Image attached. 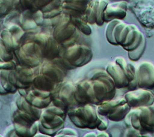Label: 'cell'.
<instances>
[{
    "label": "cell",
    "instance_id": "6da1fadb",
    "mask_svg": "<svg viewBox=\"0 0 154 137\" xmlns=\"http://www.w3.org/2000/svg\"><path fill=\"white\" fill-rule=\"evenodd\" d=\"M67 115L73 125L80 129L106 130L109 126V119L100 115L97 105H79L67 111Z\"/></svg>",
    "mask_w": 154,
    "mask_h": 137
},
{
    "label": "cell",
    "instance_id": "7a4b0ae2",
    "mask_svg": "<svg viewBox=\"0 0 154 137\" xmlns=\"http://www.w3.org/2000/svg\"><path fill=\"white\" fill-rule=\"evenodd\" d=\"M87 88L91 104L94 105L114 98L117 89L106 71H100L87 80Z\"/></svg>",
    "mask_w": 154,
    "mask_h": 137
},
{
    "label": "cell",
    "instance_id": "3957f363",
    "mask_svg": "<svg viewBox=\"0 0 154 137\" xmlns=\"http://www.w3.org/2000/svg\"><path fill=\"white\" fill-rule=\"evenodd\" d=\"M112 78L117 89L127 88L130 91L137 89L136 69L128 64L124 58L118 57L109 64L106 70Z\"/></svg>",
    "mask_w": 154,
    "mask_h": 137
},
{
    "label": "cell",
    "instance_id": "277c9868",
    "mask_svg": "<svg viewBox=\"0 0 154 137\" xmlns=\"http://www.w3.org/2000/svg\"><path fill=\"white\" fill-rule=\"evenodd\" d=\"M65 76L66 71L62 68L49 60L42 64L35 74L33 84L36 89L51 92L62 82Z\"/></svg>",
    "mask_w": 154,
    "mask_h": 137
},
{
    "label": "cell",
    "instance_id": "5b68a950",
    "mask_svg": "<svg viewBox=\"0 0 154 137\" xmlns=\"http://www.w3.org/2000/svg\"><path fill=\"white\" fill-rule=\"evenodd\" d=\"M67 111L51 103L44 109L39 122V132L54 136L64 128Z\"/></svg>",
    "mask_w": 154,
    "mask_h": 137
},
{
    "label": "cell",
    "instance_id": "8992f818",
    "mask_svg": "<svg viewBox=\"0 0 154 137\" xmlns=\"http://www.w3.org/2000/svg\"><path fill=\"white\" fill-rule=\"evenodd\" d=\"M126 126L142 133H154V103L147 106L131 108L125 119Z\"/></svg>",
    "mask_w": 154,
    "mask_h": 137
},
{
    "label": "cell",
    "instance_id": "52a82bcc",
    "mask_svg": "<svg viewBox=\"0 0 154 137\" xmlns=\"http://www.w3.org/2000/svg\"><path fill=\"white\" fill-rule=\"evenodd\" d=\"M131 109L124 97L114 98L97 105L98 113L113 122L125 120Z\"/></svg>",
    "mask_w": 154,
    "mask_h": 137
},
{
    "label": "cell",
    "instance_id": "ba28073f",
    "mask_svg": "<svg viewBox=\"0 0 154 137\" xmlns=\"http://www.w3.org/2000/svg\"><path fill=\"white\" fill-rule=\"evenodd\" d=\"M75 85L71 82H62L51 92L52 104L67 112L70 109L78 106L74 90Z\"/></svg>",
    "mask_w": 154,
    "mask_h": 137
},
{
    "label": "cell",
    "instance_id": "9c48e42d",
    "mask_svg": "<svg viewBox=\"0 0 154 137\" xmlns=\"http://www.w3.org/2000/svg\"><path fill=\"white\" fill-rule=\"evenodd\" d=\"M13 127L20 137H33L39 132V122L17 109L12 118Z\"/></svg>",
    "mask_w": 154,
    "mask_h": 137
},
{
    "label": "cell",
    "instance_id": "30bf717a",
    "mask_svg": "<svg viewBox=\"0 0 154 137\" xmlns=\"http://www.w3.org/2000/svg\"><path fill=\"white\" fill-rule=\"evenodd\" d=\"M130 9L143 27L154 29V1L134 0L131 3Z\"/></svg>",
    "mask_w": 154,
    "mask_h": 137
},
{
    "label": "cell",
    "instance_id": "8fae6325",
    "mask_svg": "<svg viewBox=\"0 0 154 137\" xmlns=\"http://www.w3.org/2000/svg\"><path fill=\"white\" fill-rule=\"evenodd\" d=\"M62 60L67 67L76 68L87 64L91 60L93 53L91 49L77 45L68 48L62 54Z\"/></svg>",
    "mask_w": 154,
    "mask_h": 137
},
{
    "label": "cell",
    "instance_id": "7c38bea8",
    "mask_svg": "<svg viewBox=\"0 0 154 137\" xmlns=\"http://www.w3.org/2000/svg\"><path fill=\"white\" fill-rule=\"evenodd\" d=\"M34 75L32 68L19 65L14 70L10 71L9 80L11 84L18 90L28 89L33 83Z\"/></svg>",
    "mask_w": 154,
    "mask_h": 137
},
{
    "label": "cell",
    "instance_id": "4fadbf2b",
    "mask_svg": "<svg viewBox=\"0 0 154 137\" xmlns=\"http://www.w3.org/2000/svg\"><path fill=\"white\" fill-rule=\"evenodd\" d=\"M20 95L22 96L26 100L33 106L44 109L52 103L51 92L40 90L38 89L31 88L18 90Z\"/></svg>",
    "mask_w": 154,
    "mask_h": 137
},
{
    "label": "cell",
    "instance_id": "5bb4252c",
    "mask_svg": "<svg viewBox=\"0 0 154 137\" xmlns=\"http://www.w3.org/2000/svg\"><path fill=\"white\" fill-rule=\"evenodd\" d=\"M124 97L131 108L147 106L154 103V94L150 90L137 88L126 92Z\"/></svg>",
    "mask_w": 154,
    "mask_h": 137
},
{
    "label": "cell",
    "instance_id": "9a60e30c",
    "mask_svg": "<svg viewBox=\"0 0 154 137\" xmlns=\"http://www.w3.org/2000/svg\"><path fill=\"white\" fill-rule=\"evenodd\" d=\"M137 88H154V65L149 61H143L136 69Z\"/></svg>",
    "mask_w": 154,
    "mask_h": 137
},
{
    "label": "cell",
    "instance_id": "2e32d148",
    "mask_svg": "<svg viewBox=\"0 0 154 137\" xmlns=\"http://www.w3.org/2000/svg\"><path fill=\"white\" fill-rule=\"evenodd\" d=\"M128 4L121 1L108 4L104 12V21L110 22L113 20L124 19L127 14Z\"/></svg>",
    "mask_w": 154,
    "mask_h": 137
},
{
    "label": "cell",
    "instance_id": "e0dca14e",
    "mask_svg": "<svg viewBox=\"0 0 154 137\" xmlns=\"http://www.w3.org/2000/svg\"><path fill=\"white\" fill-rule=\"evenodd\" d=\"M16 105L18 109L30 115L35 119L39 121L43 109L33 106L21 95H20L17 99Z\"/></svg>",
    "mask_w": 154,
    "mask_h": 137
},
{
    "label": "cell",
    "instance_id": "ac0fdd59",
    "mask_svg": "<svg viewBox=\"0 0 154 137\" xmlns=\"http://www.w3.org/2000/svg\"><path fill=\"white\" fill-rule=\"evenodd\" d=\"M10 71L0 70V94H14L17 90L9 80Z\"/></svg>",
    "mask_w": 154,
    "mask_h": 137
},
{
    "label": "cell",
    "instance_id": "d6986e66",
    "mask_svg": "<svg viewBox=\"0 0 154 137\" xmlns=\"http://www.w3.org/2000/svg\"><path fill=\"white\" fill-rule=\"evenodd\" d=\"M122 137H153L152 133H142L131 126H127L125 129Z\"/></svg>",
    "mask_w": 154,
    "mask_h": 137
},
{
    "label": "cell",
    "instance_id": "ffe728a7",
    "mask_svg": "<svg viewBox=\"0 0 154 137\" xmlns=\"http://www.w3.org/2000/svg\"><path fill=\"white\" fill-rule=\"evenodd\" d=\"M146 46V41H144L142 43V44H141L137 49H136L135 51L128 52V57H129L130 59L132 61H137L141 57V56L143 55L145 51Z\"/></svg>",
    "mask_w": 154,
    "mask_h": 137
},
{
    "label": "cell",
    "instance_id": "44dd1931",
    "mask_svg": "<svg viewBox=\"0 0 154 137\" xmlns=\"http://www.w3.org/2000/svg\"><path fill=\"white\" fill-rule=\"evenodd\" d=\"M53 137H79L76 130L71 128H63Z\"/></svg>",
    "mask_w": 154,
    "mask_h": 137
},
{
    "label": "cell",
    "instance_id": "7402d4cb",
    "mask_svg": "<svg viewBox=\"0 0 154 137\" xmlns=\"http://www.w3.org/2000/svg\"><path fill=\"white\" fill-rule=\"evenodd\" d=\"M12 58V54L7 47L0 46V62L10 61Z\"/></svg>",
    "mask_w": 154,
    "mask_h": 137
},
{
    "label": "cell",
    "instance_id": "603a6c76",
    "mask_svg": "<svg viewBox=\"0 0 154 137\" xmlns=\"http://www.w3.org/2000/svg\"><path fill=\"white\" fill-rule=\"evenodd\" d=\"M16 65L14 61H10L7 62H0V70L12 71L16 68Z\"/></svg>",
    "mask_w": 154,
    "mask_h": 137
},
{
    "label": "cell",
    "instance_id": "cb8c5ba5",
    "mask_svg": "<svg viewBox=\"0 0 154 137\" xmlns=\"http://www.w3.org/2000/svg\"><path fill=\"white\" fill-rule=\"evenodd\" d=\"M5 137H20L16 132L13 126L10 127L5 133Z\"/></svg>",
    "mask_w": 154,
    "mask_h": 137
},
{
    "label": "cell",
    "instance_id": "d4e9b609",
    "mask_svg": "<svg viewBox=\"0 0 154 137\" xmlns=\"http://www.w3.org/2000/svg\"><path fill=\"white\" fill-rule=\"evenodd\" d=\"M96 136L97 137H112V135L109 132H106V130H103V131L98 130V132L96 133Z\"/></svg>",
    "mask_w": 154,
    "mask_h": 137
},
{
    "label": "cell",
    "instance_id": "484cf974",
    "mask_svg": "<svg viewBox=\"0 0 154 137\" xmlns=\"http://www.w3.org/2000/svg\"><path fill=\"white\" fill-rule=\"evenodd\" d=\"M33 137H53V136H51V135H47V134L41 133V132H39V133L38 132Z\"/></svg>",
    "mask_w": 154,
    "mask_h": 137
},
{
    "label": "cell",
    "instance_id": "4316f807",
    "mask_svg": "<svg viewBox=\"0 0 154 137\" xmlns=\"http://www.w3.org/2000/svg\"><path fill=\"white\" fill-rule=\"evenodd\" d=\"M83 137H97L96 136V133H95L94 132H89V133H86Z\"/></svg>",
    "mask_w": 154,
    "mask_h": 137
},
{
    "label": "cell",
    "instance_id": "83f0119b",
    "mask_svg": "<svg viewBox=\"0 0 154 137\" xmlns=\"http://www.w3.org/2000/svg\"><path fill=\"white\" fill-rule=\"evenodd\" d=\"M0 137H5V136H3V135H2V134H0Z\"/></svg>",
    "mask_w": 154,
    "mask_h": 137
}]
</instances>
